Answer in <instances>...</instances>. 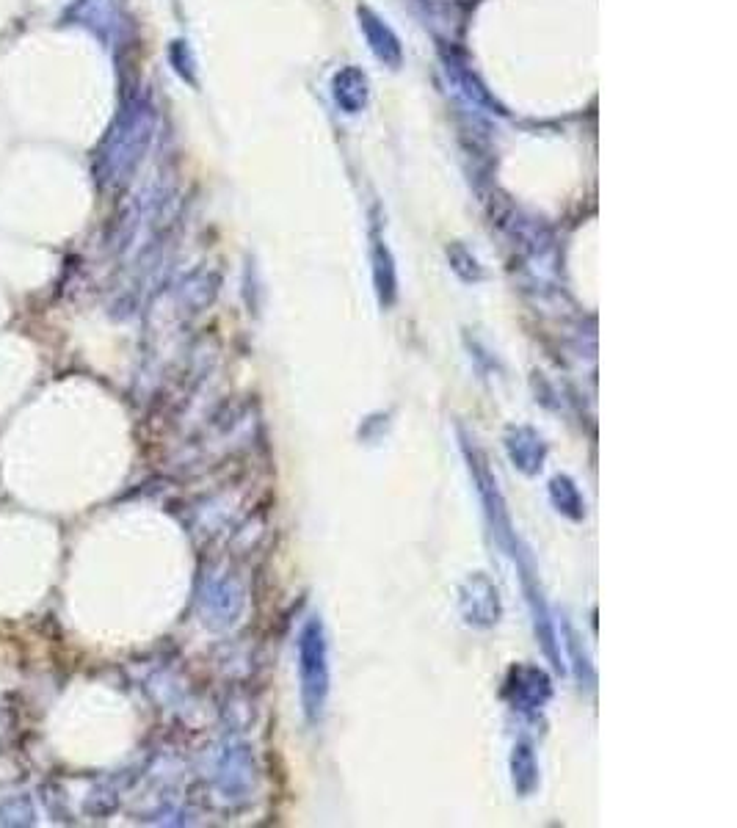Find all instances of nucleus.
<instances>
[{
  "label": "nucleus",
  "mask_w": 737,
  "mask_h": 828,
  "mask_svg": "<svg viewBox=\"0 0 737 828\" xmlns=\"http://www.w3.org/2000/svg\"><path fill=\"white\" fill-rule=\"evenodd\" d=\"M299 685L304 715L310 724H318L326 713V699L332 688L329 671V641L326 627L318 616H310L299 635Z\"/></svg>",
  "instance_id": "f257e3e1"
},
{
  "label": "nucleus",
  "mask_w": 737,
  "mask_h": 828,
  "mask_svg": "<svg viewBox=\"0 0 737 828\" xmlns=\"http://www.w3.org/2000/svg\"><path fill=\"white\" fill-rule=\"evenodd\" d=\"M461 448H464V456L470 461V472H473L478 497H481V503H484V514L486 522H489V530H492V536H495V541L500 544V550L511 555V561L517 564L519 572H528V569H533V564H530L528 550L519 544L517 530L511 525V514H508L503 492H500V486H497L495 472L489 470L484 453L475 448L470 439H464Z\"/></svg>",
  "instance_id": "f03ea898"
},
{
  "label": "nucleus",
  "mask_w": 737,
  "mask_h": 828,
  "mask_svg": "<svg viewBox=\"0 0 737 828\" xmlns=\"http://www.w3.org/2000/svg\"><path fill=\"white\" fill-rule=\"evenodd\" d=\"M459 605L461 616L470 627L486 630V627H495L500 621V597H497L495 583L484 572H475V575L464 580Z\"/></svg>",
  "instance_id": "7ed1b4c3"
},
{
  "label": "nucleus",
  "mask_w": 737,
  "mask_h": 828,
  "mask_svg": "<svg viewBox=\"0 0 737 828\" xmlns=\"http://www.w3.org/2000/svg\"><path fill=\"white\" fill-rule=\"evenodd\" d=\"M508 699L514 704V710L519 713H536L542 710L544 704L550 702V677L544 674L542 668L536 666H517L511 668V677H508Z\"/></svg>",
  "instance_id": "20e7f679"
},
{
  "label": "nucleus",
  "mask_w": 737,
  "mask_h": 828,
  "mask_svg": "<svg viewBox=\"0 0 737 828\" xmlns=\"http://www.w3.org/2000/svg\"><path fill=\"white\" fill-rule=\"evenodd\" d=\"M506 450L511 464H514L519 472H525V475H536V472L542 470L544 456H547V448H544L542 437L528 426L508 428Z\"/></svg>",
  "instance_id": "39448f33"
},
{
  "label": "nucleus",
  "mask_w": 737,
  "mask_h": 828,
  "mask_svg": "<svg viewBox=\"0 0 737 828\" xmlns=\"http://www.w3.org/2000/svg\"><path fill=\"white\" fill-rule=\"evenodd\" d=\"M550 500L558 508V514H564L566 519L580 522V519L586 517L583 495H580V489H577L575 481L569 475H555L553 481H550Z\"/></svg>",
  "instance_id": "423d86ee"
},
{
  "label": "nucleus",
  "mask_w": 737,
  "mask_h": 828,
  "mask_svg": "<svg viewBox=\"0 0 737 828\" xmlns=\"http://www.w3.org/2000/svg\"><path fill=\"white\" fill-rule=\"evenodd\" d=\"M511 771H514V787L519 795H530L539 787V765L528 743H517L511 754Z\"/></svg>",
  "instance_id": "0eeeda50"
},
{
  "label": "nucleus",
  "mask_w": 737,
  "mask_h": 828,
  "mask_svg": "<svg viewBox=\"0 0 737 828\" xmlns=\"http://www.w3.org/2000/svg\"><path fill=\"white\" fill-rule=\"evenodd\" d=\"M36 809L28 795H12L0 801V826H34Z\"/></svg>",
  "instance_id": "6e6552de"
}]
</instances>
